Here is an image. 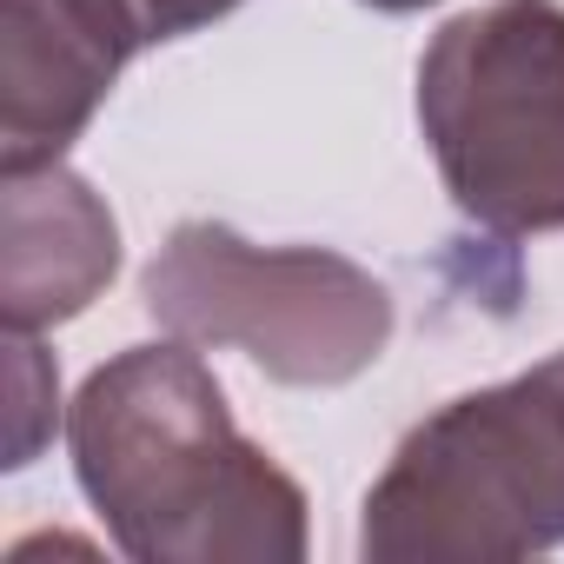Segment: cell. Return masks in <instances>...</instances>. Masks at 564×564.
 Returning a JSON list of instances; mask_svg holds the SVG:
<instances>
[{
	"instance_id": "cell-1",
	"label": "cell",
	"mask_w": 564,
	"mask_h": 564,
	"mask_svg": "<svg viewBox=\"0 0 564 564\" xmlns=\"http://www.w3.org/2000/svg\"><path fill=\"white\" fill-rule=\"evenodd\" d=\"M67 452L87 505L133 564H300L306 491L239 425L199 346H127L74 412Z\"/></svg>"
},
{
	"instance_id": "cell-2",
	"label": "cell",
	"mask_w": 564,
	"mask_h": 564,
	"mask_svg": "<svg viewBox=\"0 0 564 564\" xmlns=\"http://www.w3.org/2000/svg\"><path fill=\"white\" fill-rule=\"evenodd\" d=\"M564 544V352L419 419L366 491V564H511Z\"/></svg>"
},
{
	"instance_id": "cell-3",
	"label": "cell",
	"mask_w": 564,
	"mask_h": 564,
	"mask_svg": "<svg viewBox=\"0 0 564 564\" xmlns=\"http://www.w3.org/2000/svg\"><path fill=\"white\" fill-rule=\"evenodd\" d=\"M419 127L465 219L505 239L564 232V8L485 0L419 61Z\"/></svg>"
},
{
	"instance_id": "cell-4",
	"label": "cell",
	"mask_w": 564,
	"mask_h": 564,
	"mask_svg": "<svg viewBox=\"0 0 564 564\" xmlns=\"http://www.w3.org/2000/svg\"><path fill=\"white\" fill-rule=\"evenodd\" d=\"M147 313L186 346H232L279 386H352L392 346V293L326 246H252L226 219H180L140 272Z\"/></svg>"
},
{
	"instance_id": "cell-5",
	"label": "cell",
	"mask_w": 564,
	"mask_h": 564,
	"mask_svg": "<svg viewBox=\"0 0 564 564\" xmlns=\"http://www.w3.org/2000/svg\"><path fill=\"white\" fill-rule=\"evenodd\" d=\"M120 272V219L61 160L0 173V319L47 333L80 319Z\"/></svg>"
},
{
	"instance_id": "cell-6",
	"label": "cell",
	"mask_w": 564,
	"mask_h": 564,
	"mask_svg": "<svg viewBox=\"0 0 564 564\" xmlns=\"http://www.w3.org/2000/svg\"><path fill=\"white\" fill-rule=\"evenodd\" d=\"M8 379H14V425H8V465H34V452L54 438V399L61 379L34 333H8Z\"/></svg>"
},
{
	"instance_id": "cell-7",
	"label": "cell",
	"mask_w": 564,
	"mask_h": 564,
	"mask_svg": "<svg viewBox=\"0 0 564 564\" xmlns=\"http://www.w3.org/2000/svg\"><path fill=\"white\" fill-rule=\"evenodd\" d=\"M232 8H246V0H140V21H147V41H180L226 21Z\"/></svg>"
},
{
	"instance_id": "cell-8",
	"label": "cell",
	"mask_w": 564,
	"mask_h": 564,
	"mask_svg": "<svg viewBox=\"0 0 564 564\" xmlns=\"http://www.w3.org/2000/svg\"><path fill=\"white\" fill-rule=\"evenodd\" d=\"M366 8H379V14H419V8H438V0H366Z\"/></svg>"
}]
</instances>
